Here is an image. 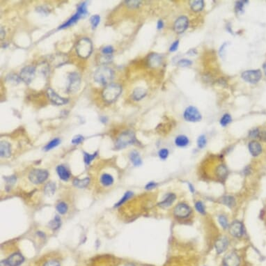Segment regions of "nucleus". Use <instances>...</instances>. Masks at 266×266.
I'll return each instance as SVG.
<instances>
[{
  "label": "nucleus",
  "mask_w": 266,
  "mask_h": 266,
  "mask_svg": "<svg viewBox=\"0 0 266 266\" xmlns=\"http://www.w3.org/2000/svg\"><path fill=\"white\" fill-rule=\"evenodd\" d=\"M114 77V72L110 68L105 66L98 67L94 72L93 78L96 82L101 85L107 86L110 84Z\"/></svg>",
  "instance_id": "obj_1"
},
{
  "label": "nucleus",
  "mask_w": 266,
  "mask_h": 266,
  "mask_svg": "<svg viewBox=\"0 0 266 266\" xmlns=\"http://www.w3.org/2000/svg\"><path fill=\"white\" fill-rule=\"evenodd\" d=\"M122 91V88L118 84H110L102 91V95L104 101L108 103H111L119 98Z\"/></svg>",
  "instance_id": "obj_2"
},
{
  "label": "nucleus",
  "mask_w": 266,
  "mask_h": 266,
  "mask_svg": "<svg viewBox=\"0 0 266 266\" xmlns=\"http://www.w3.org/2000/svg\"><path fill=\"white\" fill-rule=\"evenodd\" d=\"M136 141L135 132L132 131H127L122 132L117 138L115 144L116 149H122L129 145L133 144Z\"/></svg>",
  "instance_id": "obj_3"
},
{
  "label": "nucleus",
  "mask_w": 266,
  "mask_h": 266,
  "mask_svg": "<svg viewBox=\"0 0 266 266\" xmlns=\"http://www.w3.org/2000/svg\"><path fill=\"white\" fill-rule=\"evenodd\" d=\"M93 50L92 43L89 38H82L76 45V52L81 58L86 59L91 55Z\"/></svg>",
  "instance_id": "obj_4"
},
{
  "label": "nucleus",
  "mask_w": 266,
  "mask_h": 266,
  "mask_svg": "<svg viewBox=\"0 0 266 266\" xmlns=\"http://www.w3.org/2000/svg\"><path fill=\"white\" fill-rule=\"evenodd\" d=\"M86 5H87L86 2H82L81 4L78 5L76 13H75L68 21H66L64 24H63V25L60 26L58 29H62L67 28V27H71L75 22H77L81 17L86 16L87 13H88V11H87V8H86Z\"/></svg>",
  "instance_id": "obj_5"
},
{
  "label": "nucleus",
  "mask_w": 266,
  "mask_h": 266,
  "mask_svg": "<svg viewBox=\"0 0 266 266\" xmlns=\"http://www.w3.org/2000/svg\"><path fill=\"white\" fill-rule=\"evenodd\" d=\"M81 84L80 75L76 72H72L69 73L68 76L67 92L75 93L80 89Z\"/></svg>",
  "instance_id": "obj_6"
},
{
  "label": "nucleus",
  "mask_w": 266,
  "mask_h": 266,
  "mask_svg": "<svg viewBox=\"0 0 266 266\" xmlns=\"http://www.w3.org/2000/svg\"><path fill=\"white\" fill-rule=\"evenodd\" d=\"M49 173L44 169H36L32 170L29 174V179L34 184H41L47 179Z\"/></svg>",
  "instance_id": "obj_7"
},
{
  "label": "nucleus",
  "mask_w": 266,
  "mask_h": 266,
  "mask_svg": "<svg viewBox=\"0 0 266 266\" xmlns=\"http://www.w3.org/2000/svg\"><path fill=\"white\" fill-rule=\"evenodd\" d=\"M192 213V208L185 203L178 204L174 208V215L178 219L187 218Z\"/></svg>",
  "instance_id": "obj_8"
},
{
  "label": "nucleus",
  "mask_w": 266,
  "mask_h": 266,
  "mask_svg": "<svg viewBox=\"0 0 266 266\" xmlns=\"http://www.w3.org/2000/svg\"><path fill=\"white\" fill-rule=\"evenodd\" d=\"M183 117L187 121L198 122L201 120L202 116L197 108L190 106L185 109L183 114Z\"/></svg>",
  "instance_id": "obj_9"
},
{
  "label": "nucleus",
  "mask_w": 266,
  "mask_h": 266,
  "mask_svg": "<svg viewBox=\"0 0 266 266\" xmlns=\"http://www.w3.org/2000/svg\"><path fill=\"white\" fill-rule=\"evenodd\" d=\"M262 73L260 70L246 71L242 73V78L251 84L257 83L261 79Z\"/></svg>",
  "instance_id": "obj_10"
},
{
  "label": "nucleus",
  "mask_w": 266,
  "mask_h": 266,
  "mask_svg": "<svg viewBox=\"0 0 266 266\" xmlns=\"http://www.w3.org/2000/svg\"><path fill=\"white\" fill-rule=\"evenodd\" d=\"M229 234H230L233 237L240 238L243 237L244 235V225L241 222L238 220L233 222L229 227Z\"/></svg>",
  "instance_id": "obj_11"
},
{
  "label": "nucleus",
  "mask_w": 266,
  "mask_h": 266,
  "mask_svg": "<svg viewBox=\"0 0 266 266\" xmlns=\"http://www.w3.org/2000/svg\"><path fill=\"white\" fill-rule=\"evenodd\" d=\"M36 73V68L33 66H25L21 70L20 77L23 81L27 84H29L34 78Z\"/></svg>",
  "instance_id": "obj_12"
},
{
  "label": "nucleus",
  "mask_w": 266,
  "mask_h": 266,
  "mask_svg": "<svg viewBox=\"0 0 266 266\" xmlns=\"http://www.w3.org/2000/svg\"><path fill=\"white\" fill-rule=\"evenodd\" d=\"M189 25V20L186 16H181L178 17L175 21L174 25V30L176 34H182L187 29Z\"/></svg>",
  "instance_id": "obj_13"
},
{
  "label": "nucleus",
  "mask_w": 266,
  "mask_h": 266,
  "mask_svg": "<svg viewBox=\"0 0 266 266\" xmlns=\"http://www.w3.org/2000/svg\"><path fill=\"white\" fill-rule=\"evenodd\" d=\"M240 264V256L235 252H231L226 254L223 259V266H239Z\"/></svg>",
  "instance_id": "obj_14"
},
{
  "label": "nucleus",
  "mask_w": 266,
  "mask_h": 266,
  "mask_svg": "<svg viewBox=\"0 0 266 266\" xmlns=\"http://www.w3.org/2000/svg\"><path fill=\"white\" fill-rule=\"evenodd\" d=\"M47 94L48 98L50 100V101L54 105H63L66 104L68 102V99L61 97V96L57 94V93L51 88L47 89Z\"/></svg>",
  "instance_id": "obj_15"
},
{
  "label": "nucleus",
  "mask_w": 266,
  "mask_h": 266,
  "mask_svg": "<svg viewBox=\"0 0 266 266\" xmlns=\"http://www.w3.org/2000/svg\"><path fill=\"white\" fill-rule=\"evenodd\" d=\"M229 244V240L226 236H222L219 238L214 244V248L217 254H221L224 253L228 248Z\"/></svg>",
  "instance_id": "obj_16"
},
{
  "label": "nucleus",
  "mask_w": 266,
  "mask_h": 266,
  "mask_svg": "<svg viewBox=\"0 0 266 266\" xmlns=\"http://www.w3.org/2000/svg\"><path fill=\"white\" fill-rule=\"evenodd\" d=\"M25 261L23 256L20 253H14L4 261L8 266H19Z\"/></svg>",
  "instance_id": "obj_17"
},
{
  "label": "nucleus",
  "mask_w": 266,
  "mask_h": 266,
  "mask_svg": "<svg viewBox=\"0 0 266 266\" xmlns=\"http://www.w3.org/2000/svg\"><path fill=\"white\" fill-rule=\"evenodd\" d=\"M176 199V195L174 193H169L165 196L164 199L158 204L160 208H167L170 207L171 205L174 203V201Z\"/></svg>",
  "instance_id": "obj_18"
},
{
  "label": "nucleus",
  "mask_w": 266,
  "mask_h": 266,
  "mask_svg": "<svg viewBox=\"0 0 266 266\" xmlns=\"http://www.w3.org/2000/svg\"><path fill=\"white\" fill-rule=\"evenodd\" d=\"M249 150L251 155L254 157H257L262 153V146L258 141H252L248 145Z\"/></svg>",
  "instance_id": "obj_19"
},
{
  "label": "nucleus",
  "mask_w": 266,
  "mask_h": 266,
  "mask_svg": "<svg viewBox=\"0 0 266 266\" xmlns=\"http://www.w3.org/2000/svg\"><path fill=\"white\" fill-rule=\"evenodd\" d=\"M162 62V56L158 54L153 53L149 55V59H148V63L150 67L152 68H157L161 65Z\"/></svg>",
  "instance_id": "obj_20"
},
{
  "label": "nucleus",
  "mask_w": 266,
  "mask_h": 266,
  "mask_svg": "<svg viewBox=\"0 0 266 266\" xmlns=\"http://www.w3.org/2000/svg\"><path fill=\"white\" fill-rule=\"evenodd\" d=\"M0 154L2 158H8L11 156V145L7 141H2L0 144Z\"/></svg>",
  "instance_id": "obj_21"
},
{
  "label": "nucleus",
  "mask_w": 266,
  "mask_h": 266,
  "mask_svg": "<svg viewBox=\"0 0 266 266\" xmlns=\"http://www.w3.org/2000/svg\"><path fill=\"white\" fill-rule=\"evenodd\" d=\"M57 172L59 177L63 181L68 180L71 177L70 172L63 165H59L57 167Z\"/></svg>",
  "instance_id": "obj_22"
},
{
  "label": "nucleus",
  "mask_w": 266,
  "mask_h": 266,
  "mask_svg": "<svg viewBox=\"0 0 266 266\" xmlns=\"http://www.w3.org/2000/svg\"><path fill=\"white\" fill-rule=\"evenodd\" d=\"M147 94V91L141 88V87H137L135 88L132 92V98L134 101H141L142 98H144Z\"/></svg>",
  "instance_id": "obj_23"
},
{
  "label": "nucleus",
  "mask_w": 266,
  "mask_h": 266,
  "mask_svg": "<svg viewBox=\"0 0 266 266\" xmlns=\"http://www.w3.org/2000/svg\"><path fill=\"white\" fill-rule=\"evenodd\" d=\"M130 160H131V162L132 165L135 166V167H139V166L141 165L142 164V160L141 158V156L137 150H132L130 153L129 155Z\"/></svg>",
  "instance_id": "obj_24"
},
{
  "label": "nucleus",
  "mask_w": 266,
  "mask_h": 266,
  "mask_svg": "<svg viewBox=\"0 0 266 266\" xmlns=\"http://www.w3.org/2000/svg\"><path fill=\"white\" fill-rule=\"evenodd\" d=\"M190 144L189 138L185 135H180L175 139V144L180 148L186 147Z\"/></svg>",
  "instance_id": "obj_25"
},
{
  "label": "nucleus",
  "mask_w": 266,
  "mask_h": 266,
  "mask_svg": "<svg viewBox=\"0 0 266 266\" xmlns=\"http://www.w3.org/2000/svg\"><path fill=\"white\" fill-rule=\"evenodd\" d=\"M221 201H222V204L226 205V206L229 208L234 207L235 204H236L235 198L234 197V196H230V195H226V196H223V197L222 198Z\"/></svg>",
  "instance_id": "obj_26"
},
{
  "label": "nucleus",
  "mask_w": 266,
  "mask_h": 266,
  "mask_svg": "<svg viewBox=\"0 0 266 266\" xmlns=\"http://www.w3.org/2000/svg\"><path fill=\"white\" fill-rule=\"evenodd\" d=\"M101 183L102 185L105 187L110 186L114 183V178L110 174H104L101 177Z\"/></svg>",
  "instance_id": "obj_27"
},
{
  "label": "nucleus",
  "mask_w": 266,
  "mask_h": 266,
  "mask_svg": "<svg viewBox=\"0 0 266 266\" xmlns=\"http://www.w3.org/2000/svg\"><path fill=\"white\" fill-rule=\"evenodd\" d=\"M89 181L90 179L88 177L84 178L82 180L79 179V178H75L74 180L72 181V183H73L74 186L78 187V188H84L89 185Z\"/></svg>",
  "instance_id": "obj_28"
},
{
  "label": "nucleus",
  "mask_w": 266,
  "mask_h": 266,
  "mask_svg": "<svg viewBox=\"0 0 266 266\" xmlns=\"http://www.w3.org/2000/svg\"><path fill=\"white\" fill-rule=\"evenodd\" d=\"M190 8L195 12H199L203 10L204 8V2L202 0L192 1L190 2Z\"/></svg>",
  "instance_id": "obj_29"
},
{
  "label": "nucleus",
  "mask_w": 266,
  "mask_h": 266,
  "mask_svg": "<svg viewBox=\"0 0 266 266\" xmlns=\"http://www.w3.org/2000/svg\"><path fill=\"white\" fill-rule=\"evenodd\" d=\"M228 174V169L225 165H220L216 168V175L219 178H225Z\"/></svg>",
  "instance_id": "obj_30"
},
{
  "label": "nucleus",
  "mask_w": 266,
  "mask_h": 266,
  "mask_svg": "<svg viewBox=\"0 0 266 266\" xmlns=\"http://www.w3.org/2000/svg\"><path fill=\"white\" fill-rule=\"evenodd\" d=\"M56 190V185L53 182H49L45 186V194L47 196H52Z\"/></svg>",
  "instance_id": "obj_31"
},
{
  "label": "nucleus",
  "mask_w": 266,
  "mask_h": 266,
  "mask_svg": "<svg viewBox=\"0 0 266 266\" xmlns=\"http://www.w3.org/2000/svg\"><path fill=\"white\" fill-rule=\"evenodd\" d=\"M48 225H49L50 228L52 229V230H57V229L60 227V226H61V218H60V217L56 215L54 217L53 219L51 220L49 222Z\"/></svg>",
  "instance_id": "obj_32"
},
{
  "label": "nucleus",
  "mask_w": 266,
  "mask_h": 266,
  "mask_svg": "<svg viewBox=\"0 0 266 266\" xmlns=\"http://www.w3.org/2000/svg\"><path fill=\"white\" fill-rule=\"evenodd\" d=\"M60 143H61V140H60L59 138H55V139H54V140H52V141H50L49 143L45 145L43 149L45 151H48V150L54 149V148L57 147Z\"/></svg>",
  "instance_id": "obj_33"
},
{
  "label": "nucleus",
  "mask_w": 266,
  "mask_h": 266,
  "mask_svg": "<svg viewBox=\"0 0 266 266\" xmlns=\"http://www.w3.org/2000/svg\"><path fill=\"white\" fill-rule=\"evenodd\" d=\"M218 222L223 229H227L229 227L228 218L224 214H220L218 217Z\"/></svg>",
  "instance_id": "obj_34"
},
{
  "label": "nucleus",
  "mask_w": 266,
  "mask_h": 266,
  "mask_svg": "<svg viewBox=\"0 0 266 266\" xmlns=\"http://www.w3.org/2000/svg\"><path fill=\"white\" fill-rule=\"evenodd\" d=\"M97 155H98V152H95L93 154H89L88 153L84 152V162H85V164L86 165H90L91 162L95 159V158L97 156Z\"/></svg>",
  "instance_id": "obj_35"
},
{
  "label": "nucleus",
  "mask_w": 266,
  "mask_h": 266,
  "mask_svg": "<svg viewBox=\"0 0 266 266\" xmlns=\"http://www.w3.org/2000/svg\"><path fill=\"white\" fill-rule=\"evenodd\" d=\"M132 196H133V192H132L131 191H128L127 192H126L125 195H123V197L120 199V201L115 205V207L121 206V205H123L124 203H126V202L128 201V199H131Z\"/></svg>",
  "instance_id": "obj_36"
},
{
  "label": "nucleus",
  "mask_w": 266,
  "mask_h": 266,
  "mask_svg": "<svg viewBox=\"0 0 266 266\" xmlns=\"http://www.w3.org/2000/svg\"><path fill=\"white\" fill-rule=\"evenodd\" d=\"M56 209L57 210V212H58L59 214H64L67 213L68 211V205H66V204L64 203V202L63 201L59 202V203L57 205Z\"/></svg>",
  "instance_id": "obj_37"
},
{
  "label": "nucleus",
  "mask_w": 266,
  "mask_h": 266,
  "mask_svg": "<svg viewBox=\"0 0 266 266\" xmlns=\"http://www.w3.org/2000/svg\"><path fill=\"white\" fill-rule=\"evenodd\" d=\"M232 121V118L231 116L229 114H224L223 116L220 119V125L223 127H226L228 126L229 123Z\"/></svg>",
  "instance_id": "obj_38"
},
{
  "label": "nucleus",
  "mask_w": 266,
  "mask_h": 266,
  "mask_svg": "<svg viewBox=\"0 0 266 266\" xmlns=\"http://www.w3.org/2000/svg\"><path fill=\"white\" fill-rule=\"evenodd\" d=\"M196 210L201 214H205V206L201 201H197L195 204Z\"/></svg>",
  "instance_id": "obj_39"
},
{
  "label": "nucleus",
  "mask_w": 266,
  "mask_h": 266,
  "mask_svg": "<svg viewBox=\"0 0 266 266\" xmlns=\"http://www.w3.org/2000/svg\"><path fill=\"white\" fill-rule=\"evenodd\" d=\"M207 144V139L204 135L199 136L197 139V146L199 149H204Z\"/></svg>",
  "instance_id": "obj_40"
},
{
  "label": "nucleus",
  "mask_w": 266,
  "mask_h": 266,
  "mask_svg": "<svg viewBox=\"0 0 266 266\" xmlns=\"http://www.w3.org/2000/svg\"><path fill=\"white\" fill-rule=\"evenodd\" d=\"M7 80L8 81H9V82L13 84H19L20 82V81L22 80H21V78H20V76H17V75H13V74L9 75L8 76H7Z\"/></svg>",
  "instance_id": "obj_41"
},
{
  "label": "nucleus",
  "mask_w": 266,
  "mask_h": 266,
  "mask_svg": "<svg viewBox=\"0 0 266 266\" xmlns=\"http://www.w3.org/2000/svg\"><path fill=\"white\" fill-rule=\"evenodd\" d=\"M100 20H101V17L98 15H94V16L91 17L90 22L91 24L93 29H96L98 27V24L100 23Z\"/></svg>",
  "instance_id": "obj_42"
},
{
  "label": "nucleus",
  "mask_w": 266,
  "mask_h": 266,
  "mask_svg": "<svg viewBox=\"0 0 266 266\" xmlns=\"http://www.w3.org/2000/svg\"><path fill=\"white\" fill-rule=\"evenodd\" d=\"M169 155V151L167 149H165V148H163V149H161L158 151L159 158L162 160H165L166 159H167Z\"/></svg>",
  "instance_id": "obj_43"
},
{
  "label": "nucleus",
  "mask_w": 266,
  "mask_h": 266,
  "mask_svg": "<svg viewBox=\"0 0 266 266\" xmlns=\"http://www.w3.org/2000/svg\"><path fill=\"white\" fill-rule=\"evenodd\" d=\"M114 51V47L111 46V45H108V46L102 48V54H104V55H112Z\"/></svg>",
  "instance_id": "obj_44"
},
{
  "label": "nucleus",
  "mask_w": 266,
  "mask_h": 266,
  "mask_svg": "<svg viewBox=\"0 0 266 266\" xmlns=\"http://www.w3.org/2000/svg\"><path fill=\"white\" fill-rule=\"evenodd\" d=\"M245 2H247L239 1V2H236V4H235V11H236L238 13H243V8H244V3H245Z\"/></svg>",
  "instance_id": "obj_45"
},
{
  "label": "nucleus",
  "mask_w": 266,
  "mask_h": 266,
  "mask_svg": "<svg viewBox=\"0 0 266 266\" xmlns=\"http://www.w3.org/2000/svg\"><path fill=\"white\" fill-rule=\"evenodd\" d=\"M192 64V62L190 60L187 59H181L178 62V66H180V67H188V66H190Z\"/></svg>",
  "instance_id": "obj_46"
},
{
  "label": "nucleus",
  "mask_w": 266,
  "mask_h": 266,
  "mask_svg": "<svg viewBox=\"0 0 266 266\" xmlns=\"http://www.w3.org/2000/svg\"><path fill=\"white\" fill-rule=\"evenodd\" d=\"M84 138L83 136H81L80 135H77L72 138L71 143L74 145H78V144H80L81 142L84 141Z\"/></svg>",
  "instance_id": "obj_47"
},
{
  "label": "nucleus",
  "mask_w": 266,
  "mask_h": 266,
  "mask_svg": "<svg viewBox=\"0 0 266 266\" xmlns=\"http://www.w3.org/2000/svg\"><path fill=\"white\" fill-rule=\"evenodd\" d=\"M125 2L126 5L131 8H137L141 4L140 1H135V0H133V1H126Z\"/></svg>",
  "instance_id": "obj_48"
},
{
  "label": "nucleus",
  "mask_w": 266,
  "mask_h": 266,
  "mask_svg": "<svg viewBox=\"0 0 266 266\" xmlns=\"http://www.w3.org/2000/svg\"><path fill=\"white\" fill-rule=\"evenodd\" d=\"M158 186V183L154 182V181H150V182L148 183L146 186H145V189L147 190H151L155 189Z\"/></svg>",
  "instance_id": "obj_49"
},
{
  "label": "nucleus",
  "mask_w": 266,
  "mask_h": 266,
  "mask_svg": "<svg viewBox=\"0 0 266 266\" xmlns=\"http://www.w3.org/2000/svg\"><path fill=\"white\" fill-rule=\"evenodd\" d=\"M260 132H261L259 131V129L255 128V129L252 130V131L249 132V137H252V138H256V137H259Z\"/></svg>",
  "instance_id": "obj_50"
},
{
  "label": "nucleus",
  "mask_w": 266,
  "mask_h": 266,
  "mask_svg": "<svg viewBox=\"0 0 266 266\" xmlns=\"http://www.w3.org/2000/svg\"><path fill=\"white\" fill-rule=\"evenodd\" d=\"M178 45H179V41L177 40L176 41H174V43L171 44L170 48H169V51L172 52H176L178 48Z\"/></svg>",
  "instance_id": "obj_51"
},
{
  "label": "nucleus",
  "mask_w": 266,
  "mask_h": 266,
  "mask_svg": "<svg viewBox=\"0 0 266 266\" xmlns=\"http://www.w3.org/2000/svg\"><path fill=\"white\" fill-rule=\"evenodd\" d=\"M43 266H61V265H60L58 261H54V260H50V261L45 262Z\"/></svg>",
  "instance_id": "obj_52"
},
{
  "label": "nucleus",
  "mask_w": 266,
  "mask_h": 266,
  "mask_svg": "<svg viewBox=\"0 0 266 266\" xmlns=\"http://www.w3.org/2000/svg\"><path fill=\"white\" fill-rule=\"evenodd\" d=\"M4 180H6V182H7L8 184H10V185H12V184H13L14 183H16V177L15 176H8V177H4Z\"/></svg>",
  "instance_id": "obj_53"
},
{
  "label": "nucleus",
  "mask_w": 266,
  "mask_h": 266,
  "mask_svg": "<svg viewBox=\"0 0 266 266\" xmlns=\"http://www.w3.org/2000/svg\"><path fill=\"white\" fill-rule=\"evenodd\" d=\"M37 9H38L37 11H38V12H40V13H41L42 14L47 15V13H48L47 9H45L44 7H38Z\"/></svg>",
  "instance_id": "obj_54"
},
{
  "label": "nucleus",
  "mask_w": 266,
  "mask_h": 266,
  "mask_svg": "<svg viewBox=\"0 0 266 266\" xmlns=\"http://www.w3.org/2000/svg\"><path fill=\"white\" fill-rule=\"evenodd\" d=\"M187 185H188V188H189V190H190V192L192 193V194H195V186L193 185L192 183H187Z\"/></svg>",
  "instance_id": "obj_55"
},
{
  "label": "nucleus",
  "mask_w": 266,
  "mask_h": 266,
  "mask_svg": "<svg viewBox=\"0 0 266 266\" xmlns=\"http://www.w3.org/2000/svg\"><path fill=\"white\" fill-rule=\"evenodd\" d=\"M163 27H164V22H163V21L161 20H159L158 24H157V28H158V29H162Z\"/></svg>",
  "instance_id": "obj_56"
},
{
  "label": "nucleus",
  "mask_w": 266,
  "mask_h": 266,
  "mask_svg": "<svg viewBox=\"0 0 266 266\" xmlns=\"http://www.w3.org/2000/svg\"><path fill=\"white\" fill-rule=\"evenodd\" d=\"M100 120H101V121L103 123H106L108 121V118L105 116H102L100 117Z\"/></svg>",
  "instance_id": "obj_57"
},
{
  "label": "nucleus",
  "mask_w": 266,
  "mask_h": 266,
  "mask_svg": "<svg viewBox=\"0 0 266 266\" xmlns=\"http://www.w3.org/2000/svg\"><path fill=\"white\" fill-rule=\"evenodd\" d=\"M4 36H5V31H4V29L2 27V28H1V39L4 38Z\"/></svg>",
  "instance_id": "obj_58"
},
{
  "label": "nucleus",
  "mask_w": 266,
  "mask_h": 266,
  "mask_svg": "<svg viewBox=\"0 0 266 266\" xmlns=\"http://www.w3.org/2000/svg\"><path fill=\"white\" fill-rule=\"evenodd\" d=\"M37 235H39V236L41 237V238H45V235L43 234V232H41V231L37 232Z\"/></svg>",
  "instance_id": "obj_59"
},
{
  "label": "nucleus",
  "mask_w": 266,
  "mask_h": 266,
  "mask_svg": "<svg viewBox=\"0 0 266 266\" xmlns=\"http://www.w3.org/2000/svg\"><path fill=\"white\" fill-rule=\"evenodd\" d=\"M263 68H264V72H265V75H266V62H265V63L264 64V66H263Z\"/></svg>",
  "instance_id": "obj_60"
},
{
  "label": "nucleus",
  "mask_w": 266,
  "mask_h": 266,
  "mask_svg": "<svg viewBox=\"0 0 266 266\" xmlns=\"http://www.w3.org/2000/svg\"><path fill=\"white\" fill-rule=\"evenodd\" d=\"M126 266H135V265H132V264H128V265H126Z\"/></svg>",
  "instance_id": "obj_61"
}]
</instances>
